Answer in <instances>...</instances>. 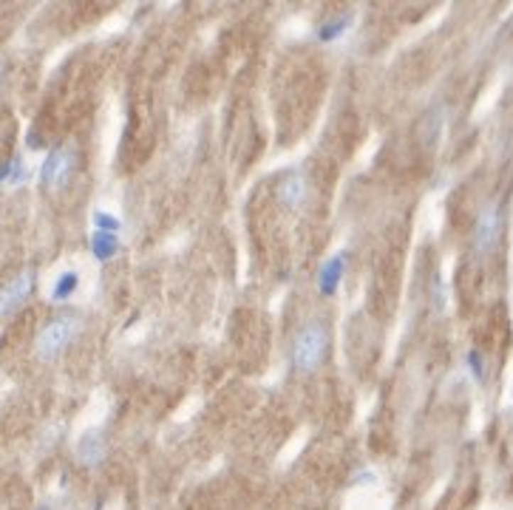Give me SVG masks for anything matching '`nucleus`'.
Instances as JSON below:
<instances>
[{"mask_svg":"<svg viewBox=\"0 0 513 510\" xmlns=\"http://www.w3.org/2000/svg\"><path fill=\"white\" fill-rule=\"evenodd\" d=\"M326 354V329L320 323H306L292 340V366L298 371H315Z\"/></svg>","mask_w":513,"mask_h":510,"instance_id":"nucleus-1","label":"nucleus"},{"mask_svg":"<svg viewBox=\"0 0 513 510\" xmlns=\"http://www.w3.org/2000/svg\"><path fill=\"white\" fill-rule=\"evenodd\" d=\"M80 332V320L77 318H57L48 326H43V332L37 335V357L40 360H54Z\"/></svg>","mask_w":513,"mask_h":510,"instance_id":"nucleus-2","label":"nucleus"},{"mask_svg":"<svg viewBox=\"0 0 513 510\" xmlns=\"http://www.w3.org/2000/svg\"><path fill=\"white\" fill-rule=\"evenodd\" d=\"M71 170H74V151L71 148H54L40 168V179L48 190H54V188H63L68 182Z\"/></svg>","mask_w":513,"mask_h":510,"instance_id":"nucleus-3","label":"nucleus"},{"mask_svg":"<svg viewBox=\"0 0 513 510\" xmlns=\"http://www.w3.org/2000/svg\"><path fill=\"white\" fill-rule=\"evenodd\" d=\"M31 286H34V275H31V272H20L14 281H9V286L0 289V315L17 309V306L28 298Z\"/></svg>","mask_w":513,"mask_h":510,"instance_id":"nucleus-4","label":"nucleus"},{"mask_svg":"<svg viewBox=\"0 0 513 510\" xmlns=\"http://www.w3.org/2000/svg\"><path fill=\"white\" fill-rule=\"evenodd\" d=\"M77 460L85 465V468H97L102 460H105V437L99 431H88L80 437L77 443Z\"/></svg>","mask_w":513,"mask_h":510,"instance_id":"nucleus-5","label":"nucleus"},{"mask_svg":"<svg viewBox=\"0 0 513 510\" xmlns=\"http://www.w3.org/2000/svg\"><path fill=\"white\" fill-rule=\"evenodd\" d=\"M343 264H346V255L335 253L320 266V275H318V289H320V295H335V292H338L340 278H343Z\"/></svg>","mask_w":513,"mask_h":510,"instance_id":"nucleus-6","label":"nucleus"},{"mask_svg":"<svg viewBox=\"0 0 513 510\" xmlns=\"http://www.w3.org/2000/svg\"><path fill=\"white\" fill-rule=\"evenodd\" d=\"M497 236H500V219H497V207L491 205V207L480 216V224H477V250L494 247Z\"/></svg>","mask_w":513,"mask_h":510,"instance_id":"nucleus-7","label":"nucleus"},{"mask_svg":"<svg viewBox=\"0 0 513 510\" xmlns=\"http://www.w3.org/2000/svg\"><path fill=\"white\" fill-rule=\"evenodd\" d=\"M303 176L295 170V173H289L284 182H281V188H278V199H281V205L284 207H289V210H295L301 202H303Z\"/></svg>","mask_w":513,"mask_h":510,"instance_id":"nucleus-8","label":"nucleus"},{"mask_svg":"<svg viewBox=\"0 0 513 510\" xmlns=\"http://www.w3.org/2000/svg\"><path fill=\"white\" fill-rule=\"evenodd\" d=\"M91 253H94L97 261H111L114 255L119 253V239H117V233L94 230V236H91Z\"/></svg>","mask_w":513,"mask_h":510,"instance_id":"nucleus-9","label":"nucleus"},{"mask_svg":"<svg viewBox=\"0 0 513 510\" xmlns=\"http://www.w3.org/2000/svg\"><path fill=\"white\" fill-rule=\"evenodd\" d=\"M349 23H352V14H338V17L326 20V23L318 28V40H320V43H332V40H338V37L349 28Z\"/></svg>","mask_w":513,"mask_h":510,"instance_id":"nucleus-10","label":"nucleus"},{"mask_svg":"<svg viewBox=\"0 0 513 510\" xmlns=\"http://www.w3.org/2000/svg\"><path fill=\"white\" fill-rule=\"evenodd\" d=\"M77 283H80V278H77L74 272H63V275L57 278L54 289H51V300H54V303H63V300H68V298L74 295Z\"/></svg>","mask_w":513,"mask_h":510,"instance_id":"nucleus-11","label":"nucleus"},{"mask_svg":"<svg viewBox=\"0 0 513 510\" xmlns=\"http://www.w3.org/2000/svg\"><path fill=\"white\" fill-rule=\"evenodd\" d=\"M94 227L102 230V233H117L122 224H119L117 216H111V213H105V210H97V213H94Z\"/></svg>","mask_w":513,"mask_h":510,"instance_id":"nucleus-12","label":"nucleus"},{"mask_svg":"<svg viewBox=\"0 0 513 510\" xmlns=\"http://www.w3.org/2000/svg\"><path fill=\"white\" fill-rule=\"evenodd\" d=\"M11 176V162H6V165H0V182H6Z\"/></svg>","mask_w":513,"mask_h":510,"instance_id":"nucleus-13","label":"nucleus"},{"mask_svg":"<svg viewBox=\"0 0 513 510\" xmlns=\"http://www.w3.org/2000/svg\"><path fill=\"white\" fill-rule=\"evenodd\" d=\"M37 510H48V505H43V508H37Z\"/></svg>","mask_w":513,"mask_h":510,"instance_id":"nucleus-14","label":"nucleus"}]
</instances>
